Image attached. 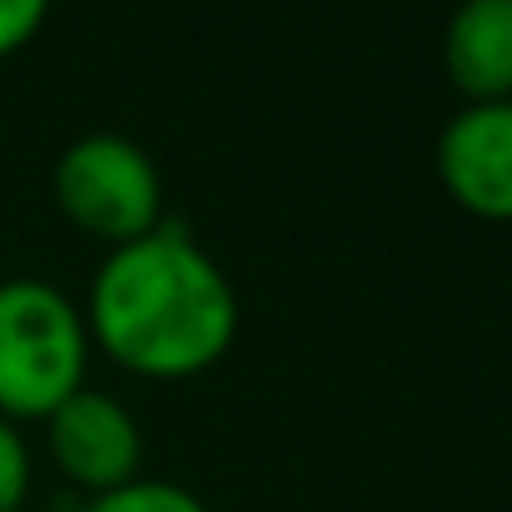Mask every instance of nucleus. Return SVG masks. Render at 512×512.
<instances>
[{
    "label": "nucleus",
    "instance_id": "nucleus-1",
    "mask_svg": "<svg viewBox=\"0 0 512 512\" xmlns=\"http://www.w3.org/2000/svg\"><path fill=\"white\" fill-rule=\"evenodd\" d=\"M80 314L110 363L155 383L209 373L239 334L229 274L170 219L100 259Z\"/></svg>",
    "mask_w": 512,
    "mask_h": 512
},
{
    "label": "nucleus",
    "instance_id": "nucleus-2",
    "mask_svg": "<svg viewBox=\"0 0 512 512\" xmlns=\"http://www.w3.org/2000/svg\"><path fill=\"white\" fill-rule=\"evenodd\" d=\"M90 329L75 299L50 279L0 284V418L45 423L85 388Z\"/></svg>",
    "mask_w": 512,
    "mask_h": 512
},
{
    "label": "nucleus",
    "instance_id": "nucleus-3",
    "mask_svg": "<svg viewBox=\"0 0 512 512\" xmlns=\"http://www.w3.org/2000/svg\"><path fill=\"white\" fill-rule=\"evenodd\" d=\"M55 209L100 244H130L165 224V184L145 145L115 130L70 140L50 170Z\"/></svg>",
    "mask_w": 512,
    "mask_h": 512
},
{
    "label": "nucleus",
    "instance_id": "nucleus-4",
    "mask_svg": "<svg viewBox=\"0 0 512 512\" xmlns=\"http://www.w3.org/2000/svg\"><path fill=\"white\" fill-rule=\"evenodd\" d=\"M45 448H50L55 468L95 498V493H110V488L140 478L145 433L115 393L80 388L45 418Z\"/></svg>",
    "mask_w": 512,
    "mask_h": 512
},
{
    "label": "nucleus",
    "instance_id": "nucleus-5",
    "mask_svg": "<svg viewBox=\"0 0 512 512\" xmlns=\"http://www.w3.org/2000/svg\"><path fill=\"white\" fill-rule=\"evenodd\" d=\"M438 179L458 209L512 224V100L463 105L438 135Z\"/></svg>",
    "mask_w": 512,
    "mask_h": 512
},
{
    "label": "nucleus",
    "instance_id": "nucleus-6",
    "mask_svg": "<svg viewBox=\"0 0 512 512\" xmlns=\"http://www.w3.org/2000/svg\"><path fill=\"white\" fill-rule=\"evenodd\" d=\"M443 70L463 105L512 100V0H458L443 25Z\"/></svg>",
    "mask_w": 512,
    "mask_h": 512
},
{
    "label": "nucleus",
    "instance_id": "nucleus-7",
    "mask_svg": "<svg viewBox=\"0 0 512 512\" xmlns=\"http://www.w3.org/2000/svg\"><path fill=\"white\" fill-rule=\"evenodd\" d=\"M85 512H209L184 483L170 478H130L110 493H95Z\"/></svg>",
    "mask_w": 512,
    "mask_h": 512
},
{
    "label": "nucleus",
    "instance_id": "nucleus-8",
    "mask_svg": "<svg viewBox=\"0 0 512 512\" xmlns=\"http://www.w3.org/2000/svg\"><path fill=\"white\" fill-rule=\"evenodd\" d=\"M30 493V448L10 418H0V512H25Z\"/></svg>",
    "mask_w": 512,
    "mask_h": 512
},
{
    "label": "nucleus",
    "instance_id": "nucleus-9",
    "mask_svg": "<svg viewBox=\"0 0 512 512\" xmlns=\"http://www.w3.org/2000/svg\"><path fill=\"white\" fill-rule=\"evenodd\" d=\"M50 15V0H0V60L25 50Z\"/></svg>",
    "mask_w": 512,
    "mask_h": 512
}]
</instances>
